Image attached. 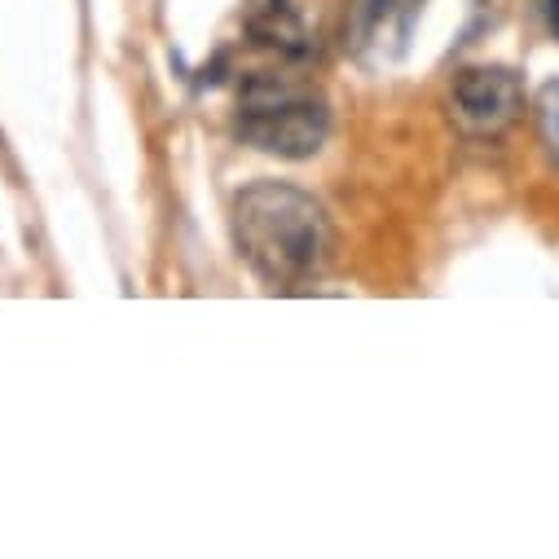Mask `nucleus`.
Returning a JSON list of instances; mask_svg holds the SVG:
<instances>
[{
  "mask_svg": "<svg viewBox=\"0 0 559 559\" xmlns=\"http://www.w3.org/2000/svg\"><path fill=\"white\" fill-rule=\"evenodd\" d=\"M533 119H537V136H542L546 159L559 168V80H546V84L537 88Z\"/></svg>",
  "mask_w": 559,
  "mask_h": 559,
  "instance_id": "423d86ee",
  "label": "nucleus"
},
{
  "mask_svg": "<svg viewBox=\"0 0 559 559\" xmlns=\"http://www.w3.org/2000/svg\"><path fill=\"white\" fill-rule=\"evenodd\" d=\"M524 110V88L511 67H463L450 84V119L467 136H498Z\"/></svg>",
  "mask_w": 559,
  "mask_h": 559,
  "instance_id": "7ed1b4c3",
  "label": "nucleus"
},
{
  "mask_svg": "<svg viewBox=\"0 0 559 559\" xmlns=\"http://www.w3.org/2000/svg\"><path fill=\"white\" fill-rule=\"evenodd\" d=\"M251 40L273 49V53H283V58H309L313 53V40H309L300 14L287 5V0H264V5H255Z\"/></svg>",
  "mask_w": 559,
  "mask_h": 559,
  "instance_id": "39448f33",
  "label": "nucleus"
},
{
  "mask_svg": "<svg viewBox=\"0 0 559 559\" xmlns=\"http://www.w3.org/2000/svg\"><path fill=\"white\" fill-rule=\"evenodd\" d=\"M234 242L269 287H296L326 264L331 225L309 190L255 181L234 199Z\"/></svg>",
  "mask_w": 559,
  "mask_h": 559,
  "instance_id": "f257e3e1",
  "label": "nucleus"
},
{
  "mask_svg": "<svg viewBox=\"0 0 559 559\" xmlns=\"http://www.w3.org/2000/svg\"><path fill=\"white\" fill-rule=\"evenodd\" d=\"M238 136L277 159H313L331 136L326 102L292 75H251L238 93Z\"/></svg>",
  "mask_w": 559,
  "mask_h": 559,
  "instance_id": "f03ea898",
  "label": "nucleus"
},
{
  "mask_svg": "<svg viewBox=\"0 0 559 559\" xmlns=\"http://www.w3.org/2000/svg\"><path fill=\"white\" fill-rule=\"evenodd\" d=\"M418 10H424V0H348V14H344L348 58L366 71L392 67L409 49Z\"/></svg>",
  "mask_w": 559,
  "mask_h": 559,
  "instance_id": "20e7f679",
  "label": "nucleus"
},
{
  "mask_svg": "<svg viewBox=\"0 0 559 559\" xmlns=\"http://www.w3.org/2000/svg\"><path fill=\"white\" fill-rule=\"evenodd\" d=\"M542 14H546V27H550V36L559 40V0H546V5H542Z\"/></svg>",
  "mask_w": 559,
  "mask_h": 559,
  "instance_id": "0eeeda50",
  "label": "nucleus"
}]
</instances>
